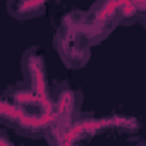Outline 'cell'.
<instances>
[{
    "label": "cell",
    "mask_w": 146,
    "mask_h": 146,
    "mask_svg": "<svg viewBox=\"0 0 146 146\" xmlns=\"http://www.w3.org/2000/svg\"><path fill=\"white\" fill-rule=\"evenodd\" d=\"M55 43L62 60L69 67L84 65L90 57V46L93 45L86 24V16L78 12L69 14L58 28Z\"/></svg>",
    "instance_id": "cell-1"
},
{
    "label": "cell",
    "mask_w": 146,
    "mask_h": 146,
    "mask_svg": "<svg viewBox=\"0 0 146 146\" xmlns=\"http://www.w3.org/2000/svg\"><path fill=\"white\" fill-rule=\"evenodd\" d=\"M23 67L26 72V79L29 81V90L41 98H48V83H46V72L43 65V57L36 48L29 50L24 55Z\"/></svg>",
    "instance_id": "cell-2"
},
{
    "label": "cell",
    "mask_w": 146,
    "mask_h": 146,
    "mask_svg": "<svg viewBox=\"0 0 146 146\" xmlns=\"http://www.w3.org/2000/svg\"><path fill=\"white\" fill-rule=\"evenodd\" d=\"M45 4V0H17L16 5L12 7V11H21L17 16L19 17H29V16H35L38 11H41Z\"/></svg>",
    "instance_id": "cell-3"
}]
</instances>
